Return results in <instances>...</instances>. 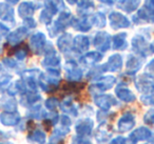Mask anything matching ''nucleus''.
Masks as SVG:
<instances>
[{
    "instance_id": "1",
    "label": "nucleus",
    "mask_w": 154,
    "mask_h": 144,
    "mask_svg": "<svg viewBox=\"0 0 154 144\" xmlns=\"http://www.w3.org/2000/svg\"><path fill=\"white\" fill-rule=\"evenodd\" d=\"M135 86L137 91L145 95H151L154 94V79L149 75H140L135 80Z\"/></svg>"
},
{
    "instance_id": "2",
    "label": "nucleus",
    "mask_w": 154,
    "mask_h": 144,
    "mask_svg": "<svg viewBox=\"0 0 154 144\" xmlns=\"http://www.w3.org/2000/svg\"><path fill=\"white\" fill-rule=\"evenodd\" d=\"M115 83H116L115 77H113V76L100 77V78H97L92 85H90L89 91H90L91 93H93V92H95V93L105 92V91H108V89L112 88Z\"/></svg>"
},
{
    "instance_id": "3",
    "label": "nucleus",
    "mask_w": 154,
    "mask_h": 144,
    "mask_svg": "<svg viewBox=\"0 0 154 144\" xmlns=\"http://www.w3.org/2000/svg\"><path fill=\"white\" fill-rule=\"evenodd\" d=\"M132 49L137 55H140L141 57H147L150 53H152L151 45L148 44V42L146 41V39L143 36H135L133 37L132 41Z\"/></svg>"
},
{
    "instance_id": "4",
    "label": "nucleus",
    "mask_w": 154,
    "mask_h": 144,
    "mask_svg": "<svg viewBox=\"0 0 154 144\" xmlns=\"http://www.w3.org/2000/svg\"><path fill=\"white\" fill-rule=\"evenodd\" d=\"M109 20L111 28L114 30H119V28H126L130 26V20L122 14L118 12H111L109 15Z\"/></svg>"
},
{
    "instance_id": "5",
    "label": "nucleus",
    "mask_w": 154,
    "mask_h": 144,
    "mask_svg": "<svg viewBox=\"0 0 154 144\" xmlns=\"http://www.w3.org/2000/svg\"><path fill=\"white\" fill-rule=\"evenodd\" d=\"M64 70H66V79L70 82H77L82 78V70L73 60H70L64 64Z\"/></svg>"
},
{
    "instance_id": "6",
    "label": "nucleus",
    "mask_w": 154,
    "mask_h": 144,
    "mask_svg": "<svg viewBox=\"0 0 154 144\" xmlns=\"http://www.w3.org/2000/svg\"><path fill=\"white\" fill-rule=\"evenodd\" d=\"M94 45L98 51L105 52L109 51L111 47V37L106 32H98L96 33L94 37Z\"/></svg>"
},
{
    "instance_id": "7",
    "label": "nucleus",
    "mask_w": 154,
    "mask_h": 144,
    "mask_svg": "<svg viewBox=\"0 0 154 144\" xmlns=\"http://www.w3.org/2000/svg\"><path fill=\"white\" fill-rule=\"evenodd\" d=\"M45 44H47L45 35L41 32L35 33V34L30 38V46L35 54L42 53L43 50H45Z\"/></svg>"
},
{
    "instance_id": "8",
    "label": "nucleus",
    "mask_w": 154,
    "mask_h": 144,
    "mask_svg": "<svg viewBox=\"0 0 154 144\" xmlns=\"http://www.w3.org/2000/svg\"><path fill=\"white\" fill-rule=\"evenodd\" d=\"M94 102L100 110L107 112L112 105H116L117 101L112 95H96L94 98Z\"/></svg>"
},
{
    "instance_id": "9",
    "label": "nucleus",
    "mask_w": 154,
    "mask_h": 144,
    "mask_svg": "<svg viewBox=\"0 0 154 144\" xmlns=\"http://www.w3.org/2000/svg\"><path fill=\"white\" fill-rule=\"evenodd\" d=\"M29 34V30L24 26L18 28L17 30H15L14 32L10 33L7 37L8 42L11 45H18Z\"/></svg>"
},
{
    "instance_id": "10",
    "label": "nucleus",
    "mask_w": 154,
    "mask_h": 144,
    "mask_svg": "<svg viewBox=\"0 0 154 144\" xmlns=\"http://www.w3.org/2000/svg\"><path fill=\"white\" fill-rule=\"evenodd\" d=\"M93 121L91 119H82L79 122L76 124V133L77 135L79 136L80 138H84L89 136L91 133H92V129H93Z\"/></svg>"
},
{
    "instance_id": "11",
    "label": "nucleus",
    "mask_w": 154,
    "mask_h": 144,
    "mask_svg": "<svg viewBox=\"0 0 154 144\" xmlns=\"http://www.w3.org/2000/svg\"><path fill=\"white\" fill-rule=\"evenodd\" d=\"M105 72H116L119 70L122 66V58L119 54H114L108 59V62L103 64Z\"/></svg>"
},
{
    "instance_id": "12",
    "label": "nucleus",
    "mask_w": 154,
    "mask_h": 144,
    "mask_svg": "<svg viewBox=\"0 0 154 144\" xmlns=\"http://www.w3.org/2000/svg\"><path fill=\"white\" fill-rule=\"evenodd\" d=\"M151 139V131L147 127H139V128L135 129L133 133L130 135V140L132 143H136L138 141H143V140Z\"/></svg>"
},
{
    "instance_id": "13",
    "label": "nucleus",
    "mask_w": 154,
    "mask_h": 144,
    "mask_svg": "<svg viewBox=\"0 0 154 144\" xmlns=\"http://www.w3.org/2000/svg\"><path fill=\"white\" fill-rule=\"evenodd\" d=\"M135 125V118L132 114L127 112L118 120V129L122 133L128 131Z\"/></svg>"
},
{
    "instance_id": "14",
    "label": "nucleus",
    "mask_w": 154,
    "mask_h": 144,
    "mask_svg": "<svg viewBox=\"0 0 154 144\" xmlns=\"http://www.w3.org/2000/svg\"><path fill=\"white\" fill-rule=\"evenodd\" d=\"M73 46L77 53H85L88 51L89 46H90V40L87 36L78 35L73 40Z\"/></svg>"
},
{
    "instance_id": "15",
    "label": "nucleus",
    "mask_w": 154,
    "mask_h": 144,
    "mask_svg": "<svg viewBox=\"0 0 154 144\" xmlns=\"http://www.w3.org/2000/svg\"><path fill=\"white\" fill-rule=\"evenodd\" d=\"M20 121V115L18 112H3L0 114V122L5 126H14Z\"/></svg>"
},
{
    "instance_id": "16",
    "label": "nucleus",
    "mask_w": 154,
    "mask_h": 144,
    "mask_svg": "<svg viewBox=\"0 0 154 144\" xmlns=\"http://www.w3.org/2000/svg\"><path fill=\"white\" fill-rule=\"evenodd\" d=\"M0 19L3 21L15 22V14H14V9L11 5L7 3H0Z\"/></svg>"
},
{
    "instance_id": "17",
    "label": "nucleus",
    "mask_w": 154,
    "mask_h": 144,
    "mask_svg": "<svg viewBox=\"0 0 154 144\" xmlns=\"http://www.w3.org/2000/svg\"><path fill=\"white\" fill-rule=\"evenodd\" d=\"M57 46L60 52L62 53H68L72 49V36L71 34H62L57 40Z\"/></svg>"
},
{
    "instance_id": "18",
    "label": "nucleus",
    "mask_w": 154,
    "mask_h": 144,
    "mask_svg": "<svg viewBox=\"0 0 154 144\" xmlns=\"http://www.w3.org/2000/svg\"><path fill=\"white\" fill-rule=\"evenodd\" d=\"M115 94L118 98H119L122 101L124 102H134L136 100L135 95L130 91V89L126 88V87H122V85L117 86L115 88Z\"/></svg>"
},
{
    "instance_id": "19",
    "label": "nucleus",
    "mask_w": 154,
    "mask_h": 144,
    "mask_svg": "<svg viewBox=\"0 0 154 144\" xmlns=\"http://www.w3.org/2000/svg\"><path fill=\"white\" fill-rule=\"evenodd\" d=\"M35 10H36V7L34 3L26 1V2L20 3V5L18 7V14L21 18L26 19V18H30L34 14Z\"/></svg>"
},
{
    "instance_id": "20",
    "label": "nucleus",
    "mask_w": 154,
    "mask_h": 144,
    "mask_svg": "<svg viewBox=\"0 0 154 144\" xmlns=\"http://www.w3.org/2000/svg\"><path fill=\"white\" fill-rule=\"evenodd\" d=\"M45 10H47L53 16L64 9V4L62 0H45Z\"/></svg>"
},
{
    "instance_id": "21",
    "label": "nucleus",
    "mask_w": 154,
    "mask_h": 144,
    "mask_svg": "<svg viewBox=\"0 0 154 144\" xmlns=\"http://www.w3.org/2000/svg\"><path fill=\"white\" fill-rule=\"evenodd\" d=\"M103 59V55L98 52H90V53L84 55L79 59L80 63L84 65H93V64L97 63Z\"/></svg>"
},
{
    "instance_id": "22",
    "label": "nucleus",
    "mask_w": 154,
    "mask_h": 144,
    "mask_svg": "<svg viewBox=\"0 0 154 144\" xmlns=\"http://www.w3.org/2000/svg\"><path fill=\"white\" fill-rule=\"evenodd\" d=\"M72 26H74L75 30L80 31V32H89L92 28V22L91 19L88 17H82L80 19H74L73 20Z\"/></svg>"
},
{
    "instance_id": "23",
    "label": "nucleus",
    "mask_w": 154,
    "mask_h": 144,
    "mask_svg": "<svg viewBox=\"0 0 154 144\" xmlns=\"http://www.w3.org/2000/svg\"><path fill=\"white\" fill-rule=\"evenodd\" d=\"M127 34L126 33H120L117 34L112 38V46L114 50H126L128 46V43H127Z\"/></svg>"
},
{
    "instance_id": "24",
    "label": "nucleus",
    "mask_w": 154,
    "mask_h": 144,
    "mask_svg": "<svg viewBox=\"0 0 154 144\" xmlns=\"http://www.w3.org/2000/svg\"><path fill=\"white\" fill-rule=\"evenodd\" d=\"M59 65H60V57L56 55V53L48 55L47 57L42 60V66L47 68L48 70L57 68Z\"/></svg>"
},
{
    "instance_id": "25",
    "label": "nucleus",
    "mask_w": 154,
    "mask_h": 144,
    "mask_svg": "<svg viewBox=\"0 0 154 144\" xmlns=\"http://www.w3.org/2000/svg\"><path fill=\"white\" fill-rule=\"evenodd\" d=\"M0 110L8 112H14L17 110V102L14 98H2L0 100Z\"/></svg>"
},
{
    "instance_id": "26",
    "label": "nucleus",
    "mask_w": 154,
    "mask_h": 144,
    "mask_svg": "<svg viewBox=\"0 0 154 144\" xmlns=\"http://www.w3.org/2000/svg\"><path fill=\"white\" fill-rule=\"evenodd\" d=\"M94 9H95V5L94 2H93V0H79L77 11H78L79 14H82V15H87L90 12H92Z\"/></svg>"
},
{
    "instance_id": "27",
    "label": "nucleus",
    "mask_w": 154,
    "mask_h": 144,
    "mask_svg": "<svg viewBox=\"0 0 154 144\" xmlns=\"http://www.w3.org/2000/svg\"><path fill=\"white\" fill-rule=\"evenodd\" d=\"M140 4V0H126L122 3H119L118 9L127 12V13H132L135 10L138 9Z\"/></svg>"
},
{
    "instance_id": "28",
    "label": "nucleus",
    "mask_w": 154,
    "mask_h": 144,
    "mask_svg": "<svg viewBox=\"0 0 154 144\" xmlns=\"http://www.w3.org/2000/svg\"><path fill=\"white\" fill-rule=\"evenodd\" d=\"M141 68V61L138 59V57L134 55H130L128 57V61H127V68L131 74L136 73L139 68Z\"/></svg>"
},
{
    "instance_id": "29",
    "label": "nucleus",
    "mask_w": 154,
    "mask_h": 144,
    "mask_svg": "<svg viewBox=\"0 0 154 144\" xmlns=\"http://www.w3.org/2000/svg\"><path fill=\"white\" fill-rule=\"evenodd\" d=\"M73 20H74V18H73L71 13H69V12H61V14L59 15L58 19L56 20V22H57L62 28L66 30L68 26H70L71 24L73 23Z\"/></svg>"
},
{
    "instance_id": "30",
    "label": "nucleus",
    "mask_w": 154,
    "mask_h": 144,
    "mask_svg": "<svg viewBox=\"0 0 154 144\" xmlns=\"http://www.w3.org/2000/svg\"><path fill=\"white\" fill-rule=\"evenodd\" d=\"M135 18H138V20L143 22H150V23H154V13L148 11L146 8L140 9L137 12V15Z\"/></svg>"
},
{
    "instance_id": "31",
    "label": "nucleus",
    "mask_w": 154,
    "mask_h": 144,
    "mask_svg": "<svg viewBox=\"0 0 154 144\" xmlns=\"http://www.w3.org/2000/svg\"><path fill=\"white\" fill-rule=\"evenodd\" d=\"M41 99L40 95H38L35 92H31V93H26L21 99L22 105H32V104L36 103L37 101Z\"/></svg>"
},
{
    "instance_id": "32",
    "label": "nucleus",
    "mask_w": 154,
    "mask_h": 144,
    "mask_svg": "<svg viewBox=\"0 0 154 144\" xmlns=\"http://www.w3.org/2000/svg\"><path fill=\"white\" fill-rule=\"evenodd\" d=\"M28 140L31 142H34V143H37V144H45V134L43 133V131L37 129V130H34L32 134L29 135Z\"/></svg>"
},
{
    "instance_id": "33",
    "label": "nucleus",
    "mask_w": 154,
    "mask_h": 144,
    "mask_svg": "<svg viewBox=\"0 0 154 144\" xmlns=\"http://www.w3.org/2000/svg\"><path fill=\"white\" fill-rule=\"evenodd\" d=\"M91 22H92V26L94 24L96 28H103L106 26V16L103 13H96L90 18Z\"/></svg>"
},
{
    "instance_id": "34",
    "label": "nucleus",
    "mask_w": 154,
    "mask_h": 144,
    "mask_svg": "<svg viewBox=\"0 0 154 144\" xmlns=\"http://www.w3.org/2000/svg\"><path fill=\"white\" fill-rule=\"evenodd\" d=\"M61 110H63V112H68V114L73 115V116H77V114H78L76 107H75L74 104L71 101V98H66V99H64L63 101H62Z\"/></svg>"
},
{
    "instance_id": "35",
    "label": "nucleus",
    "mask_w": 154,
    "mask_h": 144,
    "mask_svg": "<svg viewBox=\"0 0 154 144\" xmlns=\"http://www.w3.org/2000/svg\"><path fill=\"white\" fill-rule=\"evenodd\" d=\"M28 116H30L31 118L33 119H37V120H40V119H43L45 118L47 114H45V110L41 108L40 105H37L35 107L31 108L30 112H28Z\"/></svg>"
},
{
    "instance_id": "36",
    "label": "nucleus",
    "mask_w": 154,
    "mask_h": 144,
    "mask_svg": "<svg viewBox=\"0 0 154 144\" xmlns=\"http://www.w3.org/2000/svg\"><path fill=\"white\" fill-rule=\"evenodd\" d=\"M111 138V133L107 131L106 129H98L95 135V139L99 142V143H105Z\"/></svg>"
},
{
    "instance_id": "37",
    "label": "nucleus",
    "mask_w": 154,
    "mask_h": 144,
    "mask_svg": "<svg viewBox=\"0 0 154 144\" xmlns=\"http://www.w3.org/2000/svg\"><path fill=\"white\" fill-rule=\"evenodd\" d=\"M28 53H29L28 46H26V45H22V46H19L15 51V56H16V58H17L18 60H23L24 58L28 56Z\"/></svg>"
},
{
    "instance_id": "38",
    "label": "nucleus",
    "mask_w": 154,
    "mask_h": 144,
    "mask_svg": "<svg viewBox=\"0 0 154 144\" xmlns=\"http://www.w3.org/2000/svg\"><path fill=\"white\" fill-rule=\"evenodd\" d=\"M52 18H53V15H52L51 13H49L47 10H43V11L41 12L40 16H39V20H40V22H42V23H45V24L51 23Z\"/></svg>"
},
{
    "instance_id": "39",
    "label": "nucleus",
    "mask_w": 154,
    "mask_h": 144,
    "mask_svg": "<svg viewBox=\"0 0 154 144\" xmlns=\"http://www.w3.org/2000/svg\"><path fill=\"white\" fill-rule=\"evenodd\" d=\"M59 105V101H58L57 98L51 97L49 99L45 100V107L50 110H54L57 106Z\"/></svg>"
},
{
    "instance_id": "40",
    "label": "nucleus",
    "mask_w": 154,
    "mask_h": 144,
    "mask_svg": "<svg viewBox=\"0 0 154 144\" xmlns=\"http://www.w3.org/2000/svg\"><path fill=\"white\" fill-rule=\"evenodd\" d=\"M141 102L146 105H153L154 106V94L151 95H145L140 98Z\"/></svg>"
},
{
    "instance_id": "41",
    "label": "nucleus",
    "mask_w": 154,
    "mask_h": 144,
    "mask_svg": "<svg viewBox=\"0 0 154 144\" xmlns=\"http://www.w3.org/2000/svg\"><path fill=\"white\" fill-rule=\"evenodd\" d=\"M11 80H12L11 75H2V76H0V88L8 86V84L11 82Z\"/></svg>"
},
{
    "instance_id": "42",
    "label": "nucleus",
    "mask_w": 154,
    "mask_h": 144,
    "mask_svg": "<svg viewBox=\"0 0 154 144\" xmlns=\"http://www.w3.org/2000/svg\"><path fill=\"white\" fill-rule=\"evenodd\" d=\"M143 120L148 124H154V110H150L143 117Z\"/></svg>"
},
{
    "instance_id": "43",
    "label": "nucleus",
    "mask_w": 154,
    "mask_h": 144,
    "mask_svg": "<svg viewBox=\"0 0 154 144\" xmlns=\"http://www.w3.org/2000/svg\"><path fill=\"white\" fill-rule=\"evenodd\" d=\"M146 74L150 77H154V59H152L146 66Z\"/></svg>"
},
{
    "instance_id": "44",
    "label": "nucleus",
    "mask_w": 154,
    "mask_h": 144,
    "mask_svg": "<svg viewBox=\"0 0 154 144\" xmlns=\"http://www.w3.org/2000/svg\"><path fill=\"white\" fill-rule=\"evenodd\" d=\"M23 24H24V28H26L28 30L29 28H34L35 26H36V22H35V20L33 19L32 17L26 18V19L23 20Z\"/></svg>"
},
{
    "instance_id": "45",
    "label": "nucleus",
    "mask_w": 154,
    "mask_h": 144,
    "mask_svg": "<svg viewBox=\"0 0 154 144\" xmlns=\"http://www.w3.org/2000/svg\"><path fill=\"white\" fill-rule=\"evenodd\" d=\"M8 35H9V28L5 24L0 23V40L5 37H8Z\"/></svg>"
},
{
    "instance_id": "46",
    "label": "nucleus",
    "mask_w": 154,
    "mask_h": 144,
    "mask_svg": "<svg viewBox=\"0 0 154 144\" xmlns=\"http://www.w3.org/2000/svg\"><path fill=\"white\" fill-rule=\"evenodd\" d=\"M3 63L5 64V66H8V68H14L17 65L15 60L11 59V58H5V59H3Z\"/></svg>"
},
{
    "instance_id": "47",
    "label": "nucleus",
    "mask_w": 154,
    "mask_h": 144,
    "mask_svg": "<svg viewBox=\"0 0 154 144\" xmlns=\"http://www.w3.org/2000/svg\"><path fill=\"white\" fill-rule=\"evenodd\" d=\"M145 8L148 11L154 13V0H146L145 1Z\"/></svg>"
},
{
    "instance_id": "48",
    "label": "nucleus",
    "mask_w": 154,
    "mask_h": 144,
    "mask_svg": "<svg viewBox=\"0 0 154 144\" xmlns=\"http://www.w3.org/2000/svg\"><path fill=\"white\" fill-rule=\"evenodd\" d=\"M60 122H61L62 126L64 127H69L71 125V123H72V121H71V119L69 118V117L66 116H62L61 118H60Z\"/></svg>"
},
{
    "instance_id": "49",
    "label": "nucleus",
    "mask_w": 154,
    "mask_h": 144,
    "mask_svg": "<svg viewBox=\"0 0 154 144\" xmlns=\"http://www.w3.org/2000/svg\"><path fill=\"white\" fill-rule=\"evenodd\" d=\"M73 144H92V143L87 141V140L82 139V138H80V137H77L73 139Z\"/></svg>"
},
{
    "instance_id": "50",
    "label": "nucleus",
    "mask_w": 154,
    "mask_h": 144,
    "mask_svg": "<svg viewBox=\"0 0 154 144\" xmlns=\"http://www.w3.org/2000/svg\"><path fill=\"white\" fill-rule=\"evenodd\" d=\"M111 144H126V139L124 137H117L111 142Z\"/></svg>"
},
{
    "instance_id": "51",
    "label": "nucleus",
    "mask_w": 154,
    "mask_h": 144,
    "mask_svg": "<svg viewBox=\"0 0 154 144\" xmlns=\"http://www.w3.org/2000/svg\"><path fill=\"white\" fill-rule=\"evenodd\" d=\"M98 1L105 4H113V0H98Z\"/></svg>"
},
{
    "instance_id": "52",
    "label": "nucleus",
    "mask_w": 154,
    "mask_h": 144,
    "mask_svg": "<svg viewBox=\"0 0 154 144\" xmlns=\"http://www.w3.org/2000/svg\"><path fill=\"white\" fill-rule=\"evenodd\" d=\"M7 2L11 3V4H16V3H18L20 1V0H5Z\"/></svg>"
},
{
    "instance_id": "53",
    "label": "nucleus",
    "mask_w": 154,
    "mask_h": 144,
    "mask_svg": "<svg viewBox=\"0 0 154 144\" xmlns=\"http://www.w3.org/2000/svg\"><path fill=\"white\" fill-rule=\"evenodd\" d=\"M66 1H68V3H70V4H75L78 0H66Z\"/></svg>"
},
{
    "instance_id": "54",
    "label": "nucleus",
    "mask_w": 154,
    "mask_h": 144,
    "mask_svg": "<svg viewBox=\"0 0 154 144\" xmlns=\"http://www.w3.org/2000/svg\"><path fill=\"white\" fill-rule=\"evenodd\" d=\"M116 1H117V2H119V3H122L124 1H126V0H116Z\"/></svg>"
},
{
    "instance_id": "55",
    "label": "nucleus",
    "mask_w": 154,
    "mask_h": 144,
    "mask_svg": "<svg viewBox=\"0 0 154 144\" xmlns=\"http://www.w3.org/2000/svg\"><path fill=\"white\" fill-rule=\"evenodd\" d=\"M1 70H2V65L0 64V72H1Z\"/></svg>"
},
{
    "instance_id": "56",
    "label": "nucleus",
    "mask_w": 154,
    "mask_h": 144,
    "mask_svg": "<svg viewBox=\"0 0 154 144\" xmlns=\"http://www.w3.org/2000/svg\"><path fill=\"white\" fill-rule=\"evenodd\" d=\"M0 144H10V143H0Z\"/></svg>"
},
{
    "instance_id": "57",
    "label": "nucleus",
    "mask_w": 154,
    "mask_h": 144,
    "mask_svg": "<svg viewBox=\"0 0 154 144\" xmlns=\"http://www.w3.org/2000/svg\"><path fill=\"white\" fill-rule=\"evenodd\" d=\"M0 52H1V49H0Z\"/></svg>"
}]
</instances>
